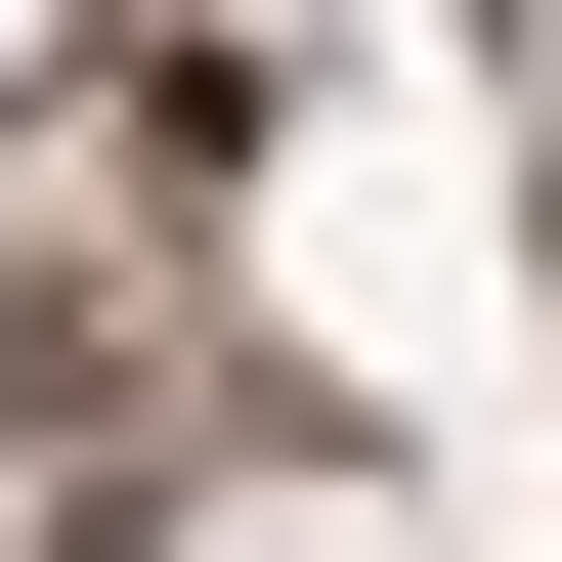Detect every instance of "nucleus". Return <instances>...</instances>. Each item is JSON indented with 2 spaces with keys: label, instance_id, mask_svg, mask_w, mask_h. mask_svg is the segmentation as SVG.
<instances>
[{
  "label": "nucleus",
  "instance_id": "f257e3e1",
  "mask_svg": "<svg viewBox=\"0 0 562 562\" xmlns=\"http://www.w3.org/2000/svg\"><path fill=\"white\" fill-rule=\"evenodd\" d=\"M173 562H390V519H347V476H260V519H173Z\"/></svg>",
  "mask_w": 562,
  "mask_h": 562
}]
</instances>
